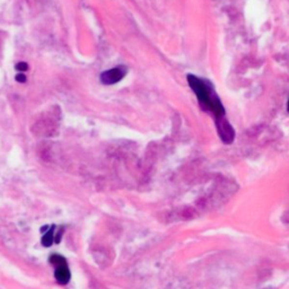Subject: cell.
Returning <instances> with one entry per match:
<instances>
[{
	"label": "cell",
	"instance_id": "cell-1",
	"mask_svg": "<svg viewBox=\"0 0 289 289\" xmlns=\"http://www.w3.org/2000/svg\"><path fill=\"white\" fill-rule=\"evenodd\" d=\"M188 83L197 95L198 101L203 110L213 112L216 118L225 117L224 106L221 104L219 97L211 90L209 84L194 75H188Z\"/></svg>",
	"mask_w": 289,
	"mask_h": 289
},
{
	"label": "cell",
	"instance_id": "cell-2",
	"mask_svg": "<svg viewBox=\"0 0 289 289\" xmlns=\"http://www.w3.org/2000/svg\"><path fill=\"white\" fill-rule=\"evenodd\" d=\"M49 261L52 265L55 266L54 277L58 284L67 285L70 280V271L68 268V263H67L66 258L60 254H52L49 258Z\"/></svg>",
	"mask_w": 289,
	"mask_h": 289
},
{
	"label": "cell",
	"instance_id": "cell-3",
	"mask_svg": "<svg viewBox=\"0 0 289 289\" xmlns=\"http://www.w3.org/2000/svg\"><path fill=\"white\" fill-rule=\"evenodd\" d=\"M125 75H127V69L124 67L120 66L106 70V72H103L99 79H101L102 84L104 85H114L119 83L121 79H123Z\"/></svg>",
	"mask_w": 289,
	"mask_h": 289
},
{
	"label": "cell",
	"instance_id": "cell-4",
	"mask_svg": "<svg viewBox=\"0 0 289 289\" xmlns=\"http://www.w3.org/2000/svg\"><path fill=\"white\" fill-rule=\"evenodd\" d=\"M216 125L221 140L225 144H231L235 138V132L232 125L228 123V121L224 117L216 118Z\"/></svg>",
	"mask_w": 289,
	"mask_h": 289
},
{
	"label": "cell",
	"instance_id": "cell-5",
	"mask_svg": "<svg viewBox=\"0 0 289 289\" xmlns=\"http://www.w3.org/2000/svg\"><path fill=\"white\" fill-rule=\"evenodd\" d=\"M54 225L52 227L48 229V232L46 234H43L42 236V240H41V242H42V245L46 246V247H49L53 244L54 242Z\"/></svg>",
	"mask_w": 289,
	"mask_h": 289
},
{
	"label": "cell",
	"instance_id": "cell-6",
	"mask_svg": "<svg viewBox=\"0 0 289 289\" xmlns=\"http://www.w3.org/2000/svg\"><path fill=\"white\" fill-rule=\"evenodd\" d=\"M16 69L20 72H25L28 69V66L26 62H18V64L16 65Z\"/></svg>",
	"mask_w": 289,
	"mask_h": 289
},
{
	"label": "cell",
	"instance_id": "cell-7",
	"mask_svg": "<svg viewBox=\"0 0 289 289\" xmlns=\"http://www.w3.org/2000/svg\"><path fill=\"white\" fill-rule=\"evenodd\" d=\"M16 80L20 81V83H25L26 81V76L24 75V72H18V75L16 76Z\"/></svg>",
	"mask_w": 289,
	"mask_h": 289
},
{
	"label": "cell",
	"instance_id": "cell-8",
	"mask_svg": "<svg viewBox=\"0 0 289 289\" xmlns=\"http://www.w3.org/2000/svg\"><path fill=\"white\" fill-rule=\"evenodd\" d=\"M287 109H288V111H289V99H288V104H287Z\"/></svg>",
	"mask_w": 289,
	"mask_h": 289
}]
</instances>
